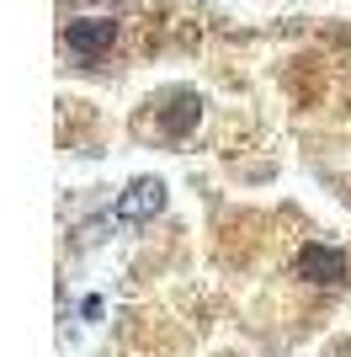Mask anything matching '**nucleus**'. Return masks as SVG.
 Segmentation results:
<instances>
[{
	"instance_id": "1",
	"label": "nucleus",
	"mask_w": 351,
	"mask_h": 357,
	"mask_svg": "<svg viewBox=\"0 0 351 357\" xmlns=\"http://www.w3.org/2000/svg\"><path fill=\"white\" fill-rule=\"evenodd\" d=\"M149 208H160V187H155V181H139V187L117 203V213H123V219H139V213H149Z\"/></svg>"
},
{
	"instance_id": "2",
	"label": "nucleus",
	"mask_w": 351,
	"mask_h": 357,
	"mask_svg": "<svg viewBox=\"0 0 351 357\" xmlns=\"http://www.w3.org/2000/svg\"><path fill=\"white\" fill-rule=\"evenodd\" d=\"M330 357H351V336H346V342H341V347H336Z\"/></svg>"
}]
</instances>
